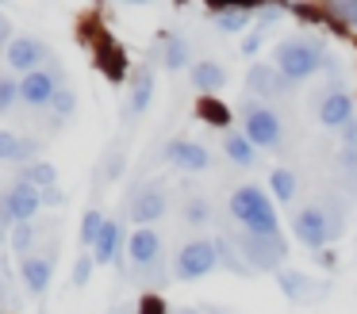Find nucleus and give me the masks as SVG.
<instances>
[{
    "label": "nucleus",
    "mask_w": 357,
    "mask_h": 314,
    "mask_svg": "<svg viewBox=\"0 0 357 314\" xmlns=\"http://www.w3.org/2000/svg\"><path fill=\"white\" fill-rule=\"evenodd\" d=\"M234 245H238V253L246 257V265L254 268V272L277 276L288 260L284 234H246V230H238V234H234Z\"/></svg>",
    "instance_id": "obj_4"
},
{
    "label": "nucleus",
    "mask_w": 357,
    "mask_h": 314,
    "mask_svg": "<svg viewBox=\"0 0 357 314\" xmlns=\"http://www.w3.org/2000/svg\"><path fill=\"white\" fill-rule=\"evenodd\" d=\"M265 35H269V31L254 27V31L246 35V42H242V54H257V50H261V42H265Z\"/></svg>",
    "instance_id": "obj_40"
},
{
    "label": "nucleus",
    "mask_w": 357,
    "mask_h": 314,
    "mask_svg": "<svg viewBox=\"0 0 357 314\" xmlns=\"http://www.w3.org/2000/svg\"><path fill=\"white\" fill-rule=\"evenodd\" d=\"M165 253H162V237H158L154 226H139L131 237H127V272L135 268H146V265H158Z\"/></svg>",
    "instance_id": "obj_16"
},
{
    "label": "nucleus",
    "mask_w": 357,
    "mask_h": 314,
    "mask_svg": "<svg viewBox=\"0 0 357 314\" xmlns=\"http://www.w3.org/2000/svg\"><path fill=\"white\" fill-rule=\"evenodd\" d=\"M158 61H162L169 73L185 69V61H188V38H185V35H173V31H165V35H162V54H158Z\"/></svg>",
    "instance_id": "obj_24"
},
{
    "label": "nucleus",
    "mask_w": 357,
    "mask_h": 314,
    "mask_svg": "<svg viewBox=\"0 0 357 314\" xmlns=\"http://www.w3.org/2000/svg\"><path fill=\"white\" fill-rule=\"evenodd\" d=\"M119 257H123V222L108 219L100 242L93 245V260H96V265H116Z\"/></svg>",
    "instance_id": "obj_21"
},
{
    "label": "nucleus",
    "mask_w": 357,
    "mask_h": 314,
    "mask_svg": "<svg viewBox=\"0 0 357 314\" xmlns=\"http://www.w3.org/2000/svg\"><path fill=\"white\" fill-rule=\"evenodd\" d=\"M188 81H192L196 92H204V96H215V92L227 84V69L219 65V61H192V69H188Z\"/></svg>",
    "instance_id": "obj_20"
},
{
    "label": "nucleus",
    "mask_w": 357,
    "mask_h": 314,
    "mask_svg": "<svg viewBox=\"0 0 357 314\" xmlns=\"http://www.w3.org/2000/svg\"><path fill=\"white\" fill-rule=\"evenodd\" d=\"M93 268H96L93 253H81V257H77V265H73V283H77V288H85V283L93 280Z\"/></svg>",
    "instance_id": "obj_36"
},
{
    "label": "nucleus",
    "mask_w": 357,
    "mask_h": 314,
    "mask_svg": "<svg viewBox=\"0 0 357 314\" xmlns=\"http://www.w3.org/2000/svg\"><path fill=\"white\" fill-rule=\"evenodd\" d=\"M277 283H280V291L288 295V303H311L315 295L326 291V283H315L307 272H296V268H280Z\"/></svg>",
    "instance_id": "obj_18"
},
{
    "label": "nucleus",
    "mask_w": 357,
    "mask_h": 314,
    "mask_svg": "<svg viewBox=\"0 0 357 314\" xmlns=\"http://www.w3.org/2000/svg\"><path fill=\"white\" fill-rule=\"evenodd\" d=\"M211 214H215V207H211V199H208V196H200V191L185 196V203H181V222H185V226H192V230L208 226Z\"/></svg>",
    "instance_id": "obj_23"
},
{
    "label": "nucleus",
    "mask_w": 357,
    "mask_h": 314,
    "mask_svg": "<svg viewBox=\"0 0 357 314\" xmlns=\"http://www.w3.org/2000/svg\"><path fill=\"white\" fill-rule=\"evenodd\" d=\"M227 214L246 234H280L277 207H273L269 191L257 188V184H238L231 191V199H227Z\"/></svg>",
    "instance_id": "obj_2"
},
{
    "label": "nucleus",
    "mask_w": 357,
    "mask_h": 314,
    "mask_svg": "<svg viewBox=\"0 0 357 314\" xmlns=\"http://www.w3.org/2000/svg\"><path fill=\"white\" fill-rule=\"evenodd\" d=\"M292 92H296V81H288L273 61H254L246 69V96L273 107V100H288Z\"/></svg>",
    "instance_id": "obj_9"
},
{
    "label": "nucleus",
    "mask_w": 357,
    "mask_h": 314,
    "mask_svg": "<svg viewBox=\"0 0 357 314\" xmlns=\"http://www.w3.org/2000/svg\"><path fill=\"white\" fill-rule=\"evenodd\" d=\"M269 191L277 196V203H292L296 191H300V180H296L292 168H273L269 173Z\"/></svg>",
    "instance_id": "obj_26"
},
{
    "label": "nucleus",
    "mask_w": 357,
    "mask_h": 314,
    "mask_svg": "<svg viewBox=\"0 0 357 314\" xmlns=\"http://www.w3.org/2000/svg\"><path fill=\"white\" fill-rule=\"evenodd\" d=\"M326 42L319 35H311V31H300V35H288L277 42V50H273V65L280 69V73L288 77V81H307V77L323 73V61H326Z\"/></svg>",
    "instance_id": "obj_1"
},
{
    "label": "nucleus",
    "mask_w": 357,
    "mask_h": 314,
    "mask_svg": "<svg viewBox=\"0 0 357 314\" xmlns=\"http://www.w3.org/2000/svg\"><path fill=\"white\" fill-rule=\"evenodd\" d=\"M54 257H58V242H47L35 257L20 260V276H24V288L31 291L35 299L47 295L50 288V276H54Z\"/></svg>",
    "instance_id": "obj_14"
},
{
    "label": "nucleus",
    "mask_w": 357,
    "mask_h": 314,
    "mask_svg": "<svg viewBox=\"0 0 357 314\" xmlns=\"http://www.w3.org/2000/svg\"><path fill=\"white\" fill-rule=\"evenodd\" d=\"M211 268H219V242L215 237H192L173 257V276L177 280H200Z\"/></svg>",
    "instance_id": "obj_6"
},
{
    "label": "nucleus",
    "mask_w": 357,
    "mask_h": 314,
    "mask_svg": "<svg viewBox=\"0 0 357 314\" xmlns=\"http://www.w3.org/2000/svg\"><path fill=\"white\" fill-rule=\"evenodd\" d=\"M62 84H66L62 65H58V61H47L43 69L20 77V96H24V104L31 107V111H47V107L54 104V96H58Z\"/></svg>",
    "instance_id": "obj_8"
},
{
    "label": "nucleus",
    "mask_w": 357,
    "mask_h": 314,
    "mask_svg": "<svg viewBox=\"0 0 357 314\" xmlns=\"http://www.w3.org/2000/svg\"><path fill=\"white\" fill-rule=\"evenodd\" d=\"M0 211H4V230L12 234L16 226L39 219V211H43V191L35 188L31 180L16 176V180L4 188V196H0Z\"/></svg>",
    "instance_id": "obj_5"
},
{
    "label": "nucleus",
    "mask_w": 357,
    "mask_h": 314,
    "mask_svg": "<svg viewBox=\"0 0 357 314\" xmlns=\"http://www.w3.org/2000/svg\"><path fill=\"white\" fill-rule=\"evenodd\" d=\"M196 115H200L204 123H211V127H227V123H231V111H227V107L219 104L215 96H200V104H196Z\"/></svg>",
    "instance_id": "obj_30"
},
{
    "label": "nucleus",
    "mask_w": 357,
    "mask_h": 314,
    "mask_svg": "<svg viewBox=\"0 0 357 314\" xmlns=\"http://www.w3.org/2000/svg\"><path fill=\"white\" fill-rule=\"evenodd\" d=\"M4 61H8V69L16 77H27V73L43 69L47 61H54V58H50V46L43 42L39 35H16L12 46L4 50Z\"/></svg>",
    "instance_id": "obj_12"
},
{
    "label": "nucleus",
    "mask_w": 357,
    "mask_h": 314,
    "mask_svg": "<svg viewBox=\"0 0 357 314\" xmlns=\"http://www.w3.org/2000/svg\"><path fill=\"white\" fill-rule=\"evenodd\" d=\"M215 242H219V268H227V272H234V276H250V272H254V268L246 265V257L238 253V245H234L231 234H215Z\"/></svg>",
    "instance_id": "obj_25"
},
{
    "label": "nucleus",
    "mask_w": 357,
    "mask_h": 314,
    "mask_svg": "<svg viewBox=\"0 0 357 314\" xmlns=\"http://www.w3.org/2000/svg\"><path fill=\"white\" fill-rule=\"evenodd\" d=\"M284 15H288V8H284V4H265V8H257V27L269 31L273 23H280Z\"/></svg>",
    "instance_id": "obj_35"
},
{
    "label": "nucleus",
    "mask_w": 357,
    "mask_h": 314,
    "mask_svg": "<svg viewBox=\"0 0 357 314\" xmlns=\"http://www.w3.org/2000/svg\"><path fill=\"white\" fill-rule=\"evenodd\" d=\"M238 123H242V134L265 153H284V123H280L277 107L261 104L254 96H242L238 104Z\"/></svg>",
    "instance_id": "obj_3"
},
{
    "label": "nucleus",
    "mask_w": 357,
    "mask_h": 314,
    "mask_svg": "<svg viewBox=\"0 0 357 314\" xmlns=\"http://www.w3.org/2000/svg\"><path fill=\"white\" fill-rule=\"evenodd\" d=\"M20 176H24V180H31L39 191H47V188H58V168L50 165V161H35V165H27Z\"/></svg>",
    "instance_id": "obj_29"
},
{
    "label": "nucleus",
    "mask_w": 357,
    "mask_h": 314,
    "mask_svg": "<svg viewBox=\"0 0 357 314\" xmlns=\"http://www.w3.org/2000/svg\"><path fill=\"white\" fill-rule=\"evenodd\" d=\"M104 69H108L112 81H119V77H123V69H127V54L116 50V46H112V50H104Z\"/></svg>",
    "instance_id": "obj_34"
},
{
    "label": "nucleus",
    "mask_w": 357,
    "mask_h": 314,
    "mask_svg": "<svg viewBox=\"0 0 357 314\" xmlns=\"http://www.w3.org/2000/svg\"><path fill=\"white\" fill-rule=\"evenodd\" d=\"M204 314H231V311H223V306H215V303H211V306H204Z\"/></svg>",
    "instance_id": "obj_42"
},
{
    "label": "nucleus",
    "mask_w": 357,
    "mask_h": 314,
    "mask_svg": "<svg viewBox=\"0 0 357 314\" xmlns=\"http://www.w3.org/2000/svg\"><path fill=\"white\" fill-rule=\"evenodd\" d=\"M104 226H108V219H104L100 211H85V214H81V245H85V253H93V245L100 242Z\"/></svg>",
    "instance_id": "obj_27"
},
{
    "label": "nucleus",
    "mask_w": 357,
    "mask_h": 314,
    "mask_svg": "<svg viewBox=\"0 0 357 314\" xmlns=\"http://www.w3.org/2000/svg\"><path fill=\"white\" fill-rule=\"evenodd\" d=\"M342 146H338V180L349 196H357V119L346 130H338Z\"/></svg>",
    "instance_id": "obj_17"
},
{
    "label": "nucleus",
    "mask_w": 357,
    "mask_h": 314,
    "mask_svg": "<svg viewBox=\"0 0 357 314\" xmlns=\"http://www.w3.org/2000/svg\"><path fill=\"white\" fill-rule=\"evenodd\" d=\"M173 314H204V311H192V306H173Z\"/></svg>",
    "instance_id": "obj_43"
},
{
    "label": "nucleus",
    "mask_w": 357,
    "mask_h": 314,
    "mask_svg": "<svg viewBox=\"0 0 357 314\" xmlns=\"http://www.w3.org/2000/svg\"><path fill=\"white\" fill-rule=\"evenodd\" d=\"M208 19L215 23V31H223V35H238V31H246L250 23L257 19V8H211Z\"/></svg>",
    "instance_id": "obj_22"
},
{
    "label": "nucleus",
    "mask_w": 357,
    "mask_h": 314,
    "mask_svg": "<svg viewBox=\"0 0 357 314\" xmlns=\"http://www.w3.org/2000/svg\"><path fill=\"white\" fill-rule=\"evenodd\" d=\"M223 153H227V161L231 165H238V168H257V146L250 142L242 130H227L223 134Z\"/></svg>",
    "instance_id": "obj_19"
},
{
    "label": "nucleus",
    "mask_w": 357,
    "mask_h": 314,
    "mask_svg": "<svg viewBox=\"0 0 357 314\" xmlns=\"http://www.w3.org/2000/svg\"><path fill=\"white\" fill-rule=\"evenodd\" d=\"M35 153H39V142H35V138H20V150H16V161H12V165H24V161L35 165Z\"/></svg>",
    "instance_id": "obj_38"
},
{
    "label": "nucleus",
    "mask_w": 357,
    "mask_h": 314,
    "mask_svg": "<svg viewBox=\"0 0 357 314\" xmlns=\"http://www.w3.org/2000/svg\"><path fill=\"white\" fill-rule=\"evenodd\" d=\"M162 157L169 161L173 168H181V173H204V168L211 165L208 146L192 142V138H173V142H165Z\"/></svg>",
    "instance_id": "obj_15"
},
{
    "label": "nucleus",
    "mask_w": 357,
    "mask_h": 314,
    "mask_svg": "<svg viewBox=\"0 0 357 314\" xmlns=\"http://www.w3.org/2000/svg\"><path fill=\"white\" fill-rule=\"evenodd\" d=\"M50 115H54V127L58 123H70L73 115H77V92L70 88V84H62L54 96V104H50Z\"/></svg>",
    "instance_id": "obj_28"
},
{
    "label": "nucleus",
    "mask_w": 357,
    "mask_h": 314,
    "mask_svg": "<svg viewBox=\"0 0 357 314\" xmlns=\"http://www.w3.org/2000/svg\"><path fill=\"white\" fill-rule=\"evenodd\" d=\"M315 115L326 130H346L354 123V96L342 84H326L315 100Z\"/></svg>",
    "instance_id": "obj_13"
},
{
    "label": "nucleus",
    "mask_w": 357,
    "mask_h": 314,
    "mask_svg": "<svg viewBox=\"0 0 357 314\" xmlns=\"http://www.w3.org/2000/svg\"><path fill=\"white\" fill-rule=\"evenodd\" d=\"M66 203V191L62 188H47L43 191V207H62Z\"/></svg>",
    "instance_id": "obj_41"
},
{
    "label": "nucleus",
    "mask_w": 357,
    "mask_h": 314,
    "mask_svg": "<svg viewBox=\"0 0 357 314\" xmlns=\"http://www.w3.org/2000/svg\"><path fill=\"white\" fill-rule=\"evenodd\" d=\"M292 234L300 245H307L311 253H323L326 245L334 242V230H331V214H326V207L319 203H307L300 207V211L292 214Z\"/></svg>",
    "instance_id": "obj_7"
},
{
    "label": "nucleus",
    "mask_w": 357,
    "mask_h": 314,
    "mask_svg": "<svg viewBox=\"0 0 357 314\" xmlns=\"http://www.w3.org/2000/svg\"><path fill=\"white\" fill-rule=\"evenodd\" d=\"M150 100H154V65H150V61H142V65H135L131 77H127L123 107H119V115H123L127 127H131V123H139L142 115H146Z\"/></svg>",
    "instance_id": "obj_10"
},
{
    "label": "nucleus",
    "mask_w": 357,
    "mask_h": 314,
    "mask_svg": "<svg viewBox=\"0 0 357 314\" xmlns=\"http://www.w3.org/2000/svg\"><path fill=\"white\" fill-rule=\"evenodd\" d=\"M20 77L8 73V77H0V111H12V107L20 104Z\"/></svg>",
    "instance_id": "obj_31"
},
{
    "label": "nucleus",
    "mask_w": 357,
    "mask_h": 314,
    "mask_svg": "<svg viewBox=\"0 0 357 314\" xmlns=\"http://www.w3.org/2000/svg\"><path fill=\"white\" fill-rule=\"evenodd\" d=\"M16 150H20V134L16 130H0V157L16 161Z\"/></svg>",
    "instance_id": "obj_37"
},
{
    "label": "nucleus",
    "mask_w": 357,
    "mask_h": 314,
    "mask_svg": "<svg viewBox=\"0 0 357 314\" xmlns=\"http://www.w3.org/2000/svg\"><path fill=\"white\" fill-rule=\"evenodd\" d=\"M326 15L338 23H349V27H357V0H334V4H326Z\"/></svg>",
    "instance_id": "obj_32"
},
{
    "label": "nucleus",
    "mask_w": 357,
    "mask_h": 314,
    "mask_svg": "<svg viewBox=\"0 0 357 314\" xmlns=\"http://www.w3.org/2000/svg\"><path fill=\"white\" fill-rule=\"evenodd\" d=\"M123 173V150H119V142L112 146L108 153H104V165H100V176L104 180H116V176Z\"/></svg>",
    "instance_id": "obj_33"
},
{
    "label": "nucleus",
    "mask_w": 357,
    "mask_h": 314,
    "mask_svg": "<svg viewBox=\"0 0 357 314\" xmlns=\"http://www.w3.org/2000/svg\"><path fill=\"white\" fill-rule=\"evenodd\" d=\"M165 211H169L165 180H142L139 188H135L131 203H127V214H131V222H139V226H154Z\"/></svg>",
    "instance_id": "obj_11"
},
{
    "label": "nucleus",
    "mask_w": 357,
    "mask_h": 314,
    "mask_svg": "<svg viewBox=\"0 0 357 314\" xmlns=\"http://www.w3.org/2000/svg\"><path fill=\"white\" fill-rule=\"evenodd\" d=\"M139 314H173V311H165V303L158 295H142V303H139Z\"/></svg>",
    "instance_id": "obj_39"
}]
</instances>
